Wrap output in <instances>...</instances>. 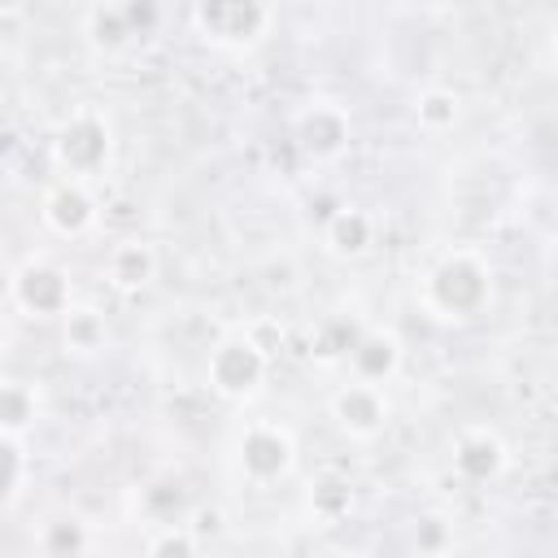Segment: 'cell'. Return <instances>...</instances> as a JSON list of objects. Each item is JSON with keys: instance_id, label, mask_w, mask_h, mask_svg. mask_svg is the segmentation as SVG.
<instances>
[{"instance_id": "1", "label": "cell", "mask_w": 558, "mask_h": 558, "mask_svg": "<svg viewBox=\"0 0 558 558\" xmlns=\"http://www.w3.org/2000/svg\"><path fill=\"white\" fill-rule=\"evenodd\" d=\"M493 292V279H488V266L475 257V253H449L440 257L427 279H423V305L445 318V323H462V318H475L484 310Z\"/></svg>"}, {"instance_id": "2", "label": "cell", "mask_w": 558, "mask_h": 558, "mask_svg": "<svg viewBox=\"0 0 558 558\" xmlns=\"http://www.w3.org/2000/svg\"><path fill=\"white\" fill-rule=\"evenodd\" d=\"M266 375V349L253 340V336H227L214 353H209V384L240 401V397H253L257 384Z\"/></svg>"}, {"instance_id": "3", "label": "cell", "mask_w": 558, "mask_h": 558, "mask_svg": "<svg viewBox=\"0 0 558 558\" xmlns=\"http://www.w3.org/2000/svg\"><path fill=\"white\" fill-rule=\"evenodd\" d=\"M266 17V0H196V26L218 44H253Z\"/></svg>"}, {"instance_id": "4", "label": "cell", "mask_w": 558, "mask_h": 558, "mask_svg": "<svg viewBox=\"0 0 558 558\" xmlns=\"http://www.w3.org/2000/svg\"><path fill=\"white\" fill-rule=\"evenodd\" d=\"M109 157V126L96 118V113H74L61 135H57V161L61 170H70V179H87L105 166Z\"/></svg>"}, {"instance_id": "5", "label": "cell", "mask_w": 558, "mask_h": 558, "mask_svg": "<svg viewBox=\"0 0 558 558\" xmlns=\"http://www.w3.org/2000/svg\"><path fill=\"white\" fill-rule=\"evenodd\" d=\"M13 296L22 301V310L44 314V318L70 310V283H65V275H61L57 266H48V262L22 266L17 279H13Z\"/></svg>"}, {"instance_id": "6", "label": "cell", "mask_w": 558, "mask_h": 558, "mask_svg": "<svg viewBox=\"0 0 558 558\" xmlns=\"http://www.w3.org/2000/svg\"><path fill=\"white\" fill-rule=\"evenodd\" d=\"M331 414H336V423H340L349 436H375V432L384 427V418H388V405H384L379 384L357 379V384H344V388L331 397Z\"/></svg>"}, {"instance_id": "7", "label": "cell", "mask_w": 558, "mask_h": 558, "mask_svg": "<svg viewBox=\"0 0 558 558\" xmlns=\"http://www.w3.org/2000/svg\"><path fill=\"white\" fill-rule=\"evenodd\" d=\"M240 462L253 480H275L292 466V436L283 427H270V423H257L244 432V445H240Z\"/></svg>"}, {"instance_id": "8", "label": "cell", "mask_w": 558, "mask_h": 558, "mask_svg": "<svg viewBox=\"0 0 558 558\" xmlns=\"http://www.w3.org/2000/svg\"><path fill=\"white\" fill-rule=\"evenodd\" d=\"M44 218H48V227L61 231V235H83V231L96 222V205H92V196L83 192V183L70 179V183H61V187L44 201Z\"/></svg>"}, {"instance_id": "9", "label": "cell", "mask_w": 558, "mask_h": 558, "mask_svg": "<svg viewBox=\"0 0 558 558\" xmlns=\"http://www.w3.org/2000/svg\"><path fill=\"white\" fill-rule=\"evenodd\" d=\"M344 357L353 362L357 379L379 384V379H388V375L397 371V362H401V344H397L388 331H366V336H357V340L349 344Z\"/></svg>"}, {"instance_id": "10", "label": "cell", "mask_w": 558, "mask_h": 558, "mask_svg": "<svg viewBox=\"0 0 558 558\" xmlns=\"http://www.w3.org/2000/svg\"><path fill=\"white\" fill-rule=\"evenodd\" d=\"M153 270H157V257H153V248L140 244V240H122V244H113L109 257H105V275H109V283L122 288V292L144 288V283L153 279Z\"/></svg>"}, {"instance_id": "11", "label": "cell", "mask_w": 558, "mask_h": 558, "mask_svg": "<svg viewBox=\"0 0 558 558\" xmlns=\"http://www.w3.org/2000/svg\"><path fill=\"white\" fill-rule=\"evenodd\" d=\"M453 462H458L462 475H471V480H488V475H497V466H501V440L488 436V432H466V436L458 440Z\"/></svg>"}, {"instance_id": "12", "label": "cell", "mask_w": 558, "mask_h": 558, "mask_svg": "<svg viewBox=\"0 0 558 558\" xmlns=\"http://www.w3.org/2000/svg\"><path fill=\"white\" fill-rule=\"evenodd\" d=\"M105 340H109L105 314H96V310H65V344L70 349L96 353V349H105Z\"/></svg>"}, {"instance_id": "13", "label": "cell", "mask_w": 558, "mask_h": 558, "mask_svg": "<svg viewBox=\"0 0 558 558\" xmlns=\"http://www.w3.org/2000/svg\"><path fill=\"white\" fill-rule=\"evenodd\" d=\"M301 135H305V148H314V153H336V148L349 140L344 118H340L336 109H314V113L305 118Z\"/></svg>"}, {"instance_id": "14", "label": "cell", "mask_w": 558, "mask_h": 558, "mask_svg": "<svg viewBox=\"0 0 558 558\" xmlns=\"http://www.w3.org/2000/svg\"><path fill=\"white\" fill-rule=\"evenodd\" d=\"M35 418V392L26 384H0V432H22Z\"/></svg>"}, {"instance_id": "15", "label": "cell", "mask_w": 558, "mask_h": 558, "mask_svg": "<svg viewBox=\"0 0 558 558\" xmlns=\"http://www.w3.org/2000/svg\"><path fill=\"white\" fill-rule=\"evenodd\" d=\"M327 240H331V248H336V253H362V248L371 244V218H366V214H357V209H344V214H336V218H331Z\"/></svg>"}, {"instance_id": "16", "label": "cell", "mask_w": 558, "mask_h": 558, "mask_svg": "<svg viewBox=\"0 0 558 558\" xmlns=\"http://www.w3.org/2000/svg\"><path fill=\"white\" fill-rule=\"evenodd\" d=\"M453 113H458V100L449 92H432L418 105V122L423 126H445V122H453Z\"/></svg>"}, {"instance_id": "17", "label": "cell", "mask_w": 558, "mask_h": 558, "mask_svg": "<svg viewBox=\"0 0 558 558\" xmlns=\"http://www.w3.org/2000/svg\"><path fill=\"white\" fill-rule=\"evenodd\" d=\"M17 475H22V458H17V445H13V436H9V432H0V501L13 493Z\"/></svg>"}, {"instance_id": "18", "label": "cell", "mask_w": 558, "mask_h": 558, "mask_svg": "<svg viewBox=\"0 0 558 558\" xmlns=\"http://www.w3.org/2000/svg\"><path fill=\"white\" fill-rule=\"evenodd\" d=\"M26 0H0V13H13V9H22Z\"/></svg>"}]
</instances>
